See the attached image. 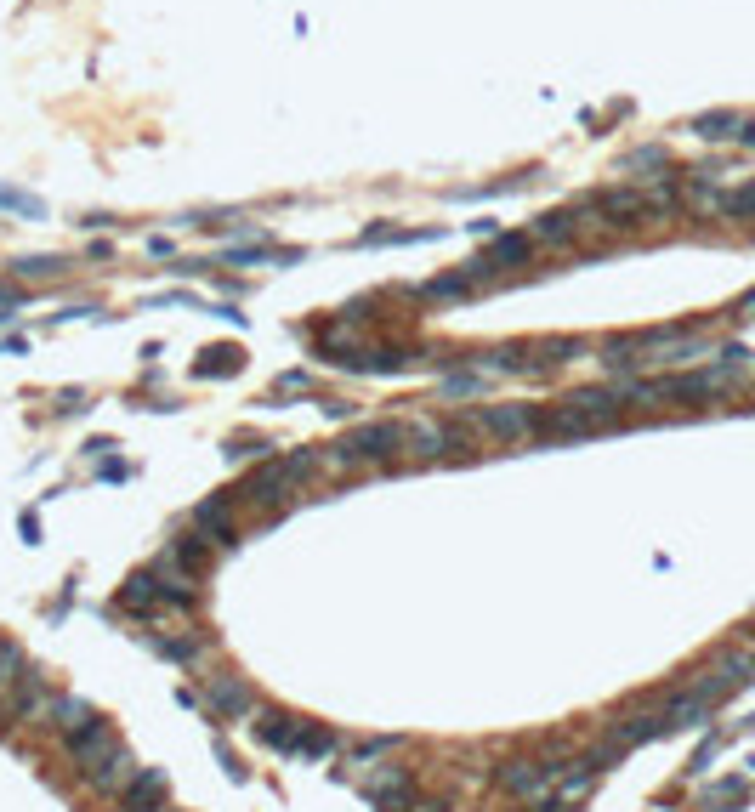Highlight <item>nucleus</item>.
<instances>
[{
	"label": "nucleus",
	"mask_w": 755,
	"mask_h": 812,
	"mask_svg": "<svg viewBox=\"0 0 755 812\" xmlns=\"http://www.w3.org/2000/svg\"><path fill=\"white\" fill-rule=\"evenodd\" d=\"M358 790H364L381 812H409L415 807V773H409V767H364V773H358Z\"/></svg>",
	"instance_id": "1"
},
{
	"label": "nucleus",
	"mask_w": 755,
	"mask_h": 812,
	"mask_svg": "<svg viewBox=\"0 0 755 812\" xmlns=\"http://www.w3.org/2000/svg\"><path fill=\"white\" fill-rule=\"evenodd\" d=\"M557 778H562V761H506L494 773V784L517 795V801H540L545 790H557Z\"/></svg>",
	"instance_id": "2"
},
{
	"label": "nucleus",
	"mask_w": 755,
	"mask_h": 812,
	"mask_svg": "<svg viewBox=\"0 0 755 812\" xmlns=\"http://www.w3.org/2000/svg\"><path fill=\"white\" fill-rule=\"evenodd\" d=\"M290 489H301L296 477H290V466L279 460H267L262 472H250L239 489H233V500H245V506H279V500H290Z\"/></svg>",
	"instance_id": "3"
},
{
	"label": "nucleus",
	"mask_w": 755,
	"mask_h": 812,
	"mask_svg": "<svg viewBox=\"0 0 755 812\" xmlns=\"http://www.w3.org/2000/svg\"><path fill=\"white\" fill-rule=\"evenodd\" d=\"M63 750H69V761L80 767V773H91V767H103V761L120 750V739H114V727L97 716V722H86L80 733H69V739H63Z\"/></svg>",
	"instance_id": "4"
},
{
	"label": "nucleus",
	"mask_w": 755,
	"mask_h": 812,
	"mask_svg": "<svg viewBox=\"0 0 755 812\" xmlns=\"http://www.w3.org/2000/svg\"><path fill=\"white\" fill-rule=\"evenodd\" d=\"M472 426L489 432V438H528V432H540V409L534 404H494V409H477Z\"/></svg>",
	"instance_id": "5"
},
{
	"label": "nucleus",
	"mask_w": 755,
	"mask_h": 812,
	"mask_svg": "<svg viewBox=\"0 0 755 812\" xmlns=\"http://www.w3.org/2000/svg\"><path fill=\"white\" fill-rule=\"evenodd\" d=\"M404 443H409V432L398 421H369L347 438V449H352V460H392Z\"/></svg>",
	"instance_id": "6"
},
{
	"label": "nucleus",
	"mask_w": 755,
	"mask_h": 812,
	"mask_svg": "<svg viewBox=\"0 0 755 812\" xmlns=\"http://www.w3.org/2000/svg\"><path fill=\"white\" fill-rule=\"evenodd\" d=\"M625 404H631V387H585V392L568 398V409H574L585 426H614Z\"/></svg>",
	"instance_id": "7"
},
{
	"label": "nucleus",
	"mask_w": 755,
	"mask_h": 812,
	"mask_svg": "<svg viewBox=\"0 0 755 812\" xmlns=\"http://www.w3.org/2000/svg\"><path fill=\"white\" fill-rule=\"evenodd\" d=\"M165 795H171L165 767H137V778H131L114 801H120V812H165Z\"/></svg>",
	"instance_id": "8"
},
{
	"label": "nucleus",
	"mask_w": 755,
	"mask_h": 812,
	"mask_svg": "<svg viewBox=\"0 0 755 812\" xmlns=\"http://www.w3.org/2000/svg\"><path fill=\"white\" fill-rule=\"evenodd\" d=\"M52 699H57V693H52V682H46L40 671H29V676L18 682V693H12V699H6L0 710H6V722H46V710H52Z\"/></svg>",
	"instance_id": "9"
},
{
	"label": "nucleus",
	"mask_w": 755,
	"mask_h": 812,
	"mask_svg": "<svg viewBox=\"0 0 755 812\" xmlns=\"http://www.w3.org/2000/svg\"><path fill=\"white\" fill-rule=\"evenodd\" d=\"M409 449L421 460H443V455H460L466 443H460L455 426H438V421H415L409 426Z\"/></svg>",
	"instance_id": "10"
},
{
	"label": "nucleus",
	"mask_w": 755,
	"mask_h": 812,
	"mask_svg": "<svg viewBox=\"0 0 755 812\" xmlns=\"http://www.w3.org/2000/svg\"><path fill=\"white\" fill-rule=\"evenodd\" d=\"M301 733H307V722H301V716H290V710H267L262 722H256V744H267V750H284V756H296Z\"/></svg>",
	"instance_id": "11"
},
{
	"label": "nucleus",
	"mask_w": 755,
	"mask_h": 812,
	"mask_svg": "<svg viewBox=\"0 0 755 812\" xmlns=\"http://www.w3.org/2000/svg\"><path fill=\"white\" fill-rule=\"evenodd\" d=\"M137 767H142V761L131 756V744H120V750H114V756H108L103 767H91V773H86V784H91L97 795H120L125 784L137 778Z\"/></svg>",
	"instance_id": "12"
},
{
	"label": "nucleus",
	"mask_w": 755,
	"mask_h": 812,
	"mask_svg": "<svg viewBox=\"0 0 755 812\" xmlns=\"http://www.w3.org/2000/svg\"><path fill=\"white\" fill-rule=\"evenodd\" d=\"M194 534H205V540H216V546H233L239 534H233V495L222 500H199L194 506Z\"/></svg>",
	"instance_id": "13"
},
{
	"label": "nucleus",
	"mask_w": 755,
	"mask_h": 812,
	"mask_svg": "<svg viewBox=\"0 0 755 812\" xmlns=\"http://www.w3.org/2000/svg\"><path fill=\"white\" fill-rule=\"evenodd\" d=\"M205 705H211L222 722H239V716H250L256 699H250V688L239 682V676H216L211 688H205Z\"/></svg>",
	"instance_id": "14"
},
{
	"label": "nucleus",
	"mask_w": 755,
	"mask_h": 812,
	"mask_svg": "<svg viewBox=\"0 0 755 812\" xmlns=\"http://www.w3.org/2000/svg\"><path fill=\"white\" fill-rule=\"evenodd\" d=\"M86 722H97V710L80 699V693H57L52 710H46V727H52L57 739H69V733H80Z\"/></svg>",
	"instance_id": "15"
},
{
	"label": "nucleus",
	"mask_w": 755,
	"mask_h": 812,
	"mask_svg": "<svg viewBox=\"0 0 755 812\" xmlns=\"http://www.w3.org/2000/svg\"><path fill=\"white\" fill-rule=\"evenodd\" d=\"M120 602L131 614H154L159 602H165V580H159L154 568H142V574H131V580L120 585Z\"/></svg>",
	"instance_id": "16"
},
{
	"label": "nucleus",
	"mask_w": 755,
	"mask_h": 812,
	"mask_svg": "<svg viewBox=\"0 0 755 812\" xmlns=\"http://www.w3.org/2000/svg\"><path fill=\"white\" fill-rule=\"evenodd\" d=\"M23 676H29V654H23L18 642H6V636H0V705L18 693Z\"/></svg>",
	"instance_id": "17"
},
{
	"label": "nucleus",
	"mask_w": 755,
	"mask_h": 812,
	"mask_svg": "<svg viewBox=\"0 0 755 812\" xmlns=\"http://www.w3.org/2000/svg\"><path fill=\"white\" fill-rule=\"evenodd\" d=\"M528 250H534V239H523V233H500V239H494L489 245V256H483V267H523L528 262Z\"/></svg>",
	"instance_id": "18"
},
{
	"label": "nucleus",
	"mask_w": 755,
	"mask_h": 812,
	"mask_svg": "<svg viewBox=\"0 0 755 812\" xmlns=\"http://www.w3.org/2000/svg\"><path fill=\"white\" fill-rule=\"evenodd\" d=\"M182 574H199L205 568V557H211V540L205 534H182V540H171V551H165Z\"/></svg>",
	"instance_id": "19"
},
{
	"label": "nucleus",
	"mask_w": 755,
	"mask_h": 812,
	"mask_svg": "<svg viewBox=\"0 0 755 812\" xmlns=\"http://www.w3.org/2000/svg\"><path fill=\"white\" fill-rule=\"evenodd\" d=\"M574 233H580V216L574 211H551V216L534 222V239H540V245H568Z\"/></svg>",
	"instance_id": "20"
},
{
	"label": "nucleus",
	"mask_w": 755,
	"mask_h": 812,
	"mask_svg": "<svg viewBox=\"0 0 755 812\" xmlns=\"http://www.w3.org/2000/svg\"><path fill=\"white\" fill-rule=\"evenodd\" d=\"M540 432H545V438H585L591 426H585L574 409L562 404V409H551V415H540Z\"/></svg>",
	"instance_id": "21"
},
{
	"label": "nucleus",
	"mask_w": 755,
	"mask_h": 812,
	"mask_svg": "<svg viewBox=\"0 0 755 812\" xmlns=\"http://www.w3.org/2000/svg\"><path fill=\"white\" fill-rule=\"evenodd\" d=\"M591 778H597V767H591V761H568V767H562V778H557V795H562V801H580V795L591 790Z\"/></svg>",
	"instance_id": "22"
},
{
	"label": "nucleus",
	"mask_w": 755,
	"mask_h": 812,
	"mask_svg": "<svg viewBox=\"0 0 755 812\" xmlns=\"http://www.w3.org/2000/svg\"><path fill=\"white\" fill-rule=\"evenodd\" d=\"M693 131H699V137H710V142H721V137H744V120L721 108V114H699V120H693Z\"/></svg>",
	"instance_id": "23"
},
{
	"label": "nucleus",
	"mask_w": 755,
	"mask_h": 812,
	"mask_svg": "<svg viewBox=\"0 0 755 812\" xmlns=\"http://www.w3.org/2000/svg\"><path fill=\"white\" fill-rule=\"evenodd\" d=\"M398 750V733H375V739H364V744H352V767L364 773V767H375L381 756H392Z\"/></svg>",
	"instance_id": "24"
},
{
	"label": "nucleus",
	"mask_w": 755,
	"mask_h": 812,
	"mask_svg": "<svg viewBox=\"0 0 755 812\" xmlns=\"http://www.w3.org/2000/svg\"><path fill=\"white\" fill-rule=\"evenodd\" d=\"M330 750H335V733H330V727H313V722H307V733H301V744H296V756L301 761H324Z\"/></svg>",
	"instance_id": "25"
},
{
	"label": "nucleus",
	"mask_w": 755,
	"mask_h": 812,
	"mask_svg": "<svg viewBox=\"0 0 755 812\" xmlns=\"http://www.w3.org/2000/svg\"><path fill=\"white\" fill-rule=\"evenodd\" d=\"M233 370H239V347H211V353H199V370L194 375L211 381V375H233Z\"/></svg>",
	"instance_id": "26"
},
{
	"label": "nucleus",
	"mask_w": 755,
	"mask_h": 812,
	"mask_svg": "<svg viewBox=\"0 0 755 812\" xmlns=\"http://www.w3.org/2000/svg\"><path fill=\"white\" fill-rule=\"evenodd\" d=\"M642 341H631V336H614L608 341V347H602V364H608V370H631V364H642Z\"/></svg>",
	"instance_id": "27"
},
{
	"label": "nucleus",
	"mask_w": 755,
	"mask_h": 812,
	"mask_svg": "<svg viewBox=\"0 0 755 812\" xmlns=\"http://www.w3.org/2000/svg\"><path fill=\"white\" fill-rule=\"evenodd\" d=\"M665 165H670L665 148H636V154L625 159V171H631V177H642V171H665Z\"/></svg>",
	"instance_id": "28"
},
{
	"label": "nucleus",
	"mask_w": 755,
	"mask_h": 812,
	"mask_svg": "<svg viewBox=\"0 0 755 812\" xmlns=\"http://www.w3.org/2000/svg\"><path fill=\"white\" fill-rule=\"evenodd\" d=\"M18 273L23 279H57V273H63V256H23Z\"/></svg>",
	"instance_id": "29"
},
{
	"label": "nucleus",
	"mask_w": 755,
	"mask_h": 812,
	"mask_svg": "<svg viewBox=\"0 0 755 812\" xmlns=\"http://www.w3.org/2000/svg\"><path fill=\"white\" fill-rule=\"evenodd\" d=\"M580 353H585V341H568V336H562V341H545V347H540L545 364H568V358H580Z\"/></svg>",
	"instance_id": "30"
},
{
	"label": "nucleus",
	"mask_w": 755,
	"mask_h": 812,
	"mask_svg": "<svg viewBox=\"0 0 755 812\" xmlns=\"http://www.w3.org/2000/svg\"><path fill=\"white\" fill-rule=\"evenodd\" d=\"M721 216H755V188H738V194H721Z\"/></svg>",
	"instance_id": "31"
},
{
	"label": "nucleus",
	"mask_w": 755,
	"mask_h": 812,
	"mask_svg": "<svg viewBox=\"0 0 755 812\" xmlns=\"http://www.w3.org/2000/svg\"><path fill=\"white\" fill-rule=\"evenodd\" d=\"M443 392H449V398H472V392H483V375H443Z\"/></svg>",
	"instance_id": "32"
},
{
	"label": "nucleus",
	"mask_w": 755,
	"mask_h": 812,
	"mask_svg": "<svg viewBox=\"0 0 755 812\" xmlns=\"http://www.w3.org/2000/svg\"><path fill=\"white\" fill-rule=\"evenodd\" d=\"M148 648H154V654H165V659H194V642H171V636H154Z\"/></svg>",
	"instance_id": "33"
},
{
	"label": "nucleus",
	"mask_w": 755,
	"mask_h": 812,
	"mask_svg": "<svg viewBox=\"0 0 755 812\" xmlns=\"http://www.w3.org/2000/svg\"><path fill=\"white\" fill-rule=\"evenodd\" d=\"M0 205H12V211H23V216H46V211H40V199L12 194V188H0Z\"/></svg>",
	"instance_id": "34"
},
{
	"label": "nucleus",
	"mask_w": 755,
	"mask_h": 812,
	"mask_svg": "<svg viewBox=\"0 0 755 812\" xmlns=\"http://www.w3.org/2000/svg\"><path fill=\"white\" fill-rule=\"evenodd\" d=\"M228 455H233V460H250V455H273V443H262V438H239V443H233V449H228Z\"/></svg>",
	"instance_id": "35"
},
{
	"label": "nucleus",
	"mask_w": 755,
	"mask_h": 812,
	"mask_svg": "<svg viewBox=\"0 0 755 812\" xmlns=\"http://www.w3.org/2000/svg\"><path fill=\"white\" fill-rule=\"evenodd\" d=\"M216 761H222V767H228V778H245V767H239V761H233V750L222 739H216Z\"/></svg>",
	"instance_id": "36"
},
{
	"label": "nucleus",
	"mask_w": 755,
	"mask_h": 812,
	"mask_svg": "<svg viewBox=\"0 0 755 812\" xmlns=\"http://www.w3.org/2000/svg\"><path fill=\"white\" fill-rule=\"evenodd\" d=\"M738 313H755V290H750V296H744V301H738Z\"/></svg>",
	"instance_id": "37"
},
{
	"label": "nucleus",
	"mask_w": 755,
	"mask_h": 812,
	"mask_svg": "<svg viewBox=\"0 0 755 812\" xmlns=\"http://www.w3.org/2000/svg\"><path fill=\"white\" fill-rule=\"evenodd\" d=\"M744 142H750V148H755V125H744Z\"/></svg>",
	"instance_id": "38"
},
{
	"label": "nucleus",
	"mask_w": 755,
	"mask_h": 812,
	"mask_svg": "<svg viewBox=\"0 0 755 812\" xmlns=\"http://www.w3.org/2000/svg\"><path fill=\"white\" fill-rule=\"evenodd\" d=\"M165 812H182V807H165Z\"/></svg>",
	"instance_id": "39"
}]
</instances>
